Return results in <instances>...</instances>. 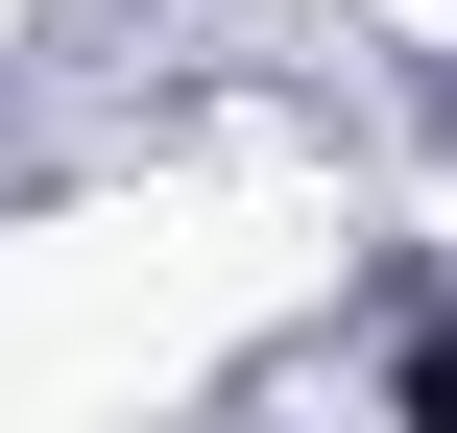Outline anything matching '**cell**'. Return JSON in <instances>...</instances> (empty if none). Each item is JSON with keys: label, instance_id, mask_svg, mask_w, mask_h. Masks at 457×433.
I'll list each match as a JSON object with an SVG mask.
<instances>
[{"label": "cell", "instance_id": "6da1fadb", "mask_svg": "<svg viewBox=\"0 0 457 433\" xmlns=\"http://www.w3.org/2000/svg\"><path fill=\"white\" fill-rule=\"evenodd\" d=\"M410 410H434V433H457V337H434V362H410Z\"/></svg>", "mask_w": 457, "mask_h": 433}]
</instances>
